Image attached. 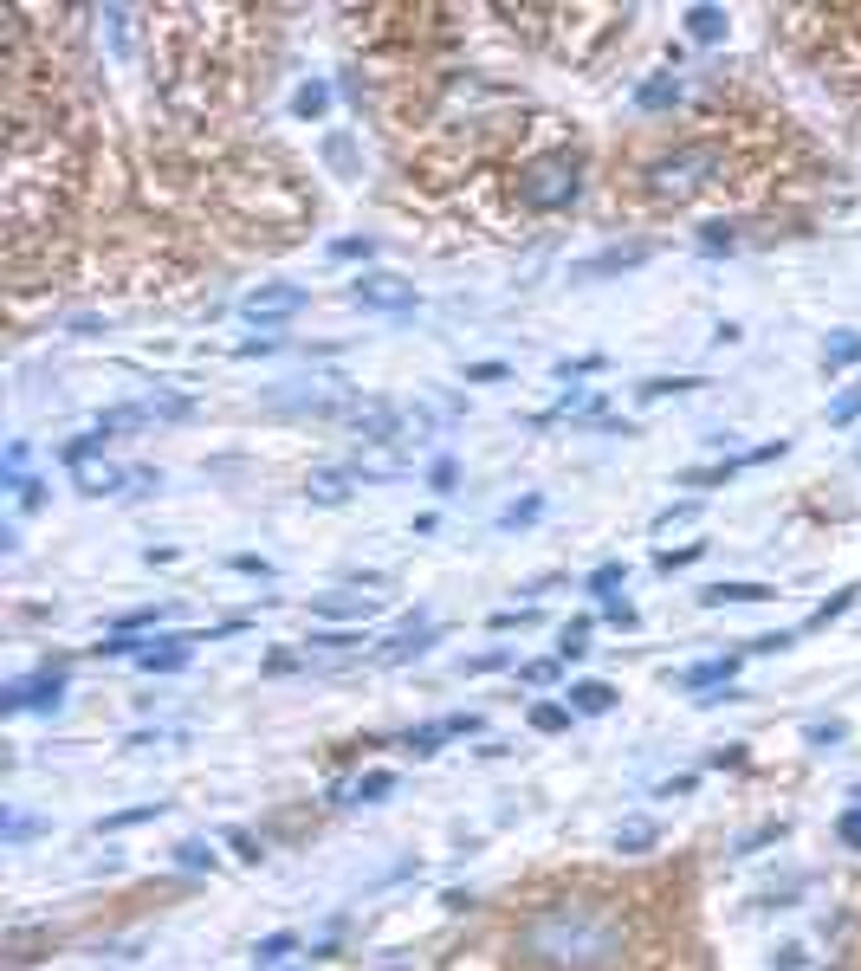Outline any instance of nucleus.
Masks as SVG:
<instances>
[{
	"label": "nucleus",
	"instance_id": "1",
	"mask_svg": "<svg viewBox=\"0 0 861 971\" xmlns=\"http://www.w3.org/2000/svg\"><path fill=\"white\" fill-rule=\"evenodd\" d=\"M628 952V926L615 907L564 900V907L531 913L512 933V959L531 971H615Z\"/></svg>",
	"mask_w": 861,
	"mask_h": 971
},
{
	"label": "nucleus",
	"instance_id": "2",
	"mask_svg": "<svg viewBox=\"0 0 861 971\" xmlns=\"http://www.w3.org/2000/svg\"><path fill=\"white\" fill-rule=\"evenodd\" d=\"M719 149L713 143H680V149H667V156H654L648 169H641V188H648L654 201H693L706 182L719 175Z\"/></svg>",
	"mask_w": 861,
	"mask_h": 971
},
{
	"label": "nucleus",
	"instance_id": "3",
	"mask_svg": "<svg viewBox=\"0 0 861 971\" xmlns=\"http://www.w3.org/2000/svg\"><path fill=\"white\" fill-rule=\"evenodd\" d=\"M518 195L531 201V208H577L583 195V156L577 149H544V156H531L525 169H518Z\"/></svg>",
	"mask_w": 861,
	"mask_h": 971
},
{
	"label": "nucleus",
	"instance_id": "4",
	"mask_svg": "<svg viewBox=\"0 0 861 971\" xmlns=\"http://www.w3.org/2000/svg\"><path fill=\"white\" fill-rule=\"evenodd\" d=\"M305 311V285H259V292H246L240 298V318L253 324V331H272V324H285V318H298Z\"/></svg>",
	"mask_w": 861,
	"mask_h": 971
},
{
	"label": "nucleus",
	"instance_id": "5",
	"mask_svg": "<svg viewBox=\"0 0 861 971\" xmlns=\"http://www.w3.org/2000/svg\"><path fill=\"white\" fill-rule=\"evenodd\" d=\"M59 700H65V667L52 661V667H39L33 680H13L7 693H0V713H59Z\"/></svg>",
	"mask_w": 861,
	"mask_h": 971
},
{
	"label": "nucleus",
	"instance_id": "6",
	"mask_svg": "<svg viewBox=\"0 0 861 971\" xmlns=\"http://www.w3.org/2000/svg\"><path fill=\"white\" fill-rule=\"evenodd\" d=\"M350 298H357L363 311H415V285L395 279V272H363Z\"/></svg>",
	"mask_w": 861,
	"mask_h": 971
},
{
	"label": "nucleus",
	"instance_id": "7",
	"mask_svg": "<svg viewBox=\"0 0 861 971\" xmlns=\"http://www.w3.org/2000/svg\"><path fill=\"white\" fill-rule=\"evenodd\" d=\"M382 609V590L369 583V590H331L311 603V615H324V622H369V615Z\"/></svg>",
	"mask_w": 861,
	"mask_h": 971
},
{
	"label": "nucleus",
	"instance_id": "8",
	"mask_svg": "<svg viewBox=\"0 0 861 971\" xmlns=\"http://www.w3.org/2000/svg\"><path fill=\"white\" fill-rule=\"evenodd\" d=\"M434 641H441V628H434V622H408L402 635H389L376 648V667H402V661H415V654H428Z\"/></svg>",
	"mask_w": 861,
	"mask_h": 971
},
{
	"label": "nucleus",
	"instance_id": "9",
	"mask_svg": "<svg viewBox=\"0 0 861 971\" xmlns=\"http://www.w3.org/2000/svg\"><path fill=\"white\" fill-rule=\"evenodd\" d=\"M136 667H143V674H182L188 667V635H149L143 648H136Z\"/></svg>",
	"mask_w": 861,
	"mask_h": 971
},
{
	"label": "nucleus",
	"instance_id": "10",
	"mask_svg": "<svg viewBox=\"0 0 861 971\" xmlns=\"http://www.w3.org/2000/svg\"><path fill=\"white\" fill-rule=\"evenodd\" d=\"M738 667H745V654H713V661H700V667H680L674 680H680L687 693H713V687H732Z\"/></svg>",
	"mask_w": 861,
	"mask_h": 971
},
{
	"label": "nucleus",
	"instance_id": "11",
	"mask_svg": "<svg viewBox=\"0 0 861 971\" xmlns=\"http://www.w3.org/2000/svg\"><path fill=\"white\" fill-rule=\"evenodd\" d=\"M72 486L85 492V499H111V492H123L130 480L117 473V460H78V467H72Z\"/></svg>",
	"mask_w": 861,
	"mask_h": 971
},
{
	"label": "nucleus",
	"instance_id": "12",
	"mask_svg": "<svg viewBox=\"0 0 861 971\" xmlns=\"http://www.w3.org/2000/svg\"><path fill=\"white\" fill-rule=\"evenodd\" d=\"M350 492H357V473H344V467H318L305 480V499L311 505H344Z\"/></svg>",
	"mask_w": 861,
	"mask_h": 971
},
{
	"label": "nucleus",
	"instance_id": "13",
	"mask_svg": "<svg viewBox=\"0 0 861 971\" xmlns=\"http://www.w3.org/2000/svg\"><path fill=\"white\" fill-rule=\"evenodd\" d=\"M395 790V777L389 771H376V777H350V784H337L331 790V810H357V803H376V797H389Z\"/></svg>",
	"mask_w": 861,
	"mask_h": 971
},
{
	"label": "nucleus",
	"instance_id": "14",
	"mask_svg": "<svg viewBox=\"0 0 861 971\" xmlns=\"http://www.w3.org/2000/svg\"><path fill=\"white\" fill-rule=\"evenodd\" d=\"M687 39L693 46H719V39H726V13L719 7H687Z\"/></svg>",
	"mask_w": 861,
	"mask_h": 971
},
{
	"label": "nucleus",
	"instance_id": "15",
	"mask_svg": "<svg viewBox=\"0 0 861 971\" xmlns=\"http://www.w3.org/2000/svg\"><path fill=\"white\" fill-rule=\"evenodd\" d=\"M641 259H648V246H622V253L583 259V266H577V279H609V272H628V266H641Z\"/></svg>",
	"mask_w": 861,
	"mask_h": 971
},
{
	"label": "nucleus",
	"instance_id": "16",
	"mask_svg": "<svg viewBox=\"0 0 861 971\" xmlns=\"http://www.w3.org/2000/svg\"><path fill=\"white\" fill-rule=\"evenodd\" d=\"M861 363V331H829V344H823V369L836 376V369H855Z\"/></svg>",
	"mask_w": 861,
	"mask_h": 971
},
{
	"label": "nucleus",
	"instance_id": "17",
	"mask_svg": "<svg viewBox=\"0 0 861 971\" xmlns=\"http://www.w3.org/2000/svg\"><path fill=\"white\" fill-rule=\"evenodd\" d=\"M726 603H771V583H713L706 609H726Z\"/></svg>",
	"mask_w": 861,
	"mask_h": 971
},
{
	"label": "nucleus",
	"instance_id": "18",
	"mask_svg": "<svg viewBox=\"0 0 861 971\" xmlns=\"http://www.w3.org/2000/svg\"><path fill=\"white\" fill-rule=\"evenodd\" d=\"M609 706H615L609 680H577V687H570V713H609Z\"/></svg>",
	"mask_w": 861,
	"mask_h": 971
},
{
	"label": "nucleus",
	"instance_id": "19",
	"mask_svg": "<svg viewBox=\"0 0 861 971\" xmlns=\"http://www.w3.org/2000/svg\"><path fill=\"white\" fill-rule=\"evenodd\" d=\"M175 868H188V874H208V868H221V855H214V842L188 836V842H175Z\"/></svg>",
	"mask_w": 861,
	"mask_h": 971
},
{
	"label": "nucleus",
	"instance_id": "20",
	"mask_svg": "<svg viewBox=\"0 0 861 971\" xmlns=\"http://www.w3.org/2000/svg\"><path fill=\"white\" fill-rule=\"evenodd\" d=\"M292 952H298V933H272V939H259V946H253V965L259 971H279Z\"/></svg>",
	"mask_w": 861,
	"mask_h": 971
},
{
	"label": "nucleus",
	"instance_id": "21",
	"mask_svg": "<svg viewBox=\"0 0 861 971\" xmlns=\"http://www.w3.org/2000/svg\"><path fill=\"white\" fill-rule=\"evenodd\" d=\"M635 104H641V111H667V104H680V78H648V85H641L635 91Z\"/></svg>",
	"mask_w": 861,
	"mask_h": 971
},
{
	"label": "nucleus",
	"instance_id": "22",
	"mask_svg": "<svg viewBox=\"0 0 861 971\" xmlns=\"http://www.w3.org/2000/svg\"><path fill=\"white\" fill-rule=\"evenodd\" d=\"M538 518H544V499H538V492H525L512 512H499V531H531Z\"/></svg>",
	"mask_w": 861,
	"mask_h": 971
},
{
	"label": "nucleus",
	"instance_id": "23",
	"mask_svg": "<svg viewBox=\"0 0 861 971\" xmlns=\"http://www.w3.org/2000/svg\"><path fill=\"white\" fill-rule=\"evenodd\" d=\"M149 816H162V803H130V810H111L98 823V836H111V829H136V823H149Z\"/></svg>",
	"mask_w": 861,
	"mask_h": 971
},
{
	"label": "nucleus",
	"instance_id": "24",
	"mask_svg": "<svg viewBox=\"0 0 861 971\" xmlns=\"http://www.w3.org/2000/svg\"><path fill=\"white\" fill-rule=\"evenodd\" d=\"M700 557H706V544H674V551H661V557H654V570H661V577H674V570L700 564Z\"/></svg>",
	"mask_w": 861,
	"mask_h": 971
},
{
	"label": "nucleus",
	"instance_id": "25",
	"mask_svg": "<svg viewBox=\"0 0 861 971\" xmlns=\"http://www.w3.org/2000/svg\"><path fill=\"white\" fill-rule=\"evenodd\" d=\"M531 726H538V732H564V726H570V706L538 700V706H531Z\"/></svg>",
	"mask_w": 861,
	"mask_h": 971
},
{
	"label": "nucleus",
	"instance_id": "26",
	"mask_svg": "<svg viewBox=\"0 0 861 971\" xmlns=\"http://www.w3.org/2000/svg\"><path fill=\"white\" fill-rule=\"evenodd\" d=\"M615 849H622V855L654 849V823H628V829H615Z\"/></svg>",
	"mask_w": 861,
	"mask_h": 971
},
{
	"label": "nucleus",
	"instance_id": "27",
	"mask_svg": "<svg viewBox=\"0 0 861 971\" xmlns=\"http://www.w3.org/2000/svg\"><path fill=\"white\" fill-rule=\"evenodd\" d=\"M331 259H363V266H369V259H376V240H369V234H344V240H331Z\"/></svg>",
	"mask_w": 861,
	"mask_h": 971
},
{
	"label": "nucleus",
	"instance_id": "28",
	"mask_svg": "<svg viewBox=\"0 0 861 971\" xmlns=\"http://www.w3.org/2000/svg\"><path fill=\"white\" fill-rule=\"evenodd\" d=\"M0 836H7V842H33V836H39V816H33V810H7Z\"/></svg>",
	"mask_w": 861,
	"mask_h": 971
},
{
	"label": "nucleus",
	"instance_id": "29",
	"mask_svg": "<svg viewBox=\"0 0 861 971\" xmlns=\"http://www.w3.org/2000/svg\"><path fill=\"white\" fill-rule=\"evenodd\" d=\"M162 615H169L162 603H156V609H130V615H117V635H130V641H136V635H143V628H156Z\"/></svg>",
	"mask_w": 861,
	"mask_h": 971
},
{
	"label": "nucleus",
	"instance_id": "30",
	"mask_svg": "<svg viewBox=\"0 0 861 971\" xmlns=\"http://www.w3.org/2000/svg\"><path fill=\"white\" fill-rule=\"evenodd\" d=\"M402 745H408V751H415V758H434V751H441V745H447V726H421V732H408V738H402Z\"/></svg>",
	"mask_w": 861,
	"mask_h": 971
},
{
	"label": "nucleus",
	"instance_id": "31",
	"mask_svg": "<svg viewBox=\"0 0 861 971\" xmlns=\"http://www.w3.org/2000/svg\"><path fill=\"white\" fill-rule=\"evenodd\" d=\"M829 421H836V428H849V421H861V382H849V389L836 395V408H829Z\"/></svg>",
	"mask_w": 861,
	"mask_h": 971
},
{
	"label": "nucleus",
	"instance_id": "32",
	"mask_svg": "<svg viewBox=\"0 0 861 971\" xmlns=\"http://www.w3.org/2000/svg\"><path fill=\"white\" fill-rule=\"evenodd\" d=\"M687 389H700V376H654V382H641V395H687Z\"/></svg>",
	"mask_w": 861,
	"mask_h": 971
},
{
	"label": "nucleus",
	"instance_id": "33",
	"mask_svg": "<svg viewBox=\"0 0 861 971\" xmlns=\"http://www.w3.org/2000/svg\"><path fill=\"white\" fill-rule=\"evenodd\" d=\"M26 460H33V447L13 441V447H7V467H0V480H7V486H26Z\"/></svg>",
	"mask_w": 861,
	"mask_h": 971
},
{
	"label": "nucleus",
	"instance_id": "34",
	"mask_svg": "<svg viewBox=\"0 0 861 971\" xmlns=\"http://www.w3.org/2000/svg\"><path fill=\"white\" fill-rule=\"evenodd\" d=\"M557 674H564V661H525V667H518V680H525V687H551Z\"/></svg>",
	"mask_w": 861,
	"mask_h": 971
},
{
	"label": "nucleus",
	"instance_id": "35",
	"mask_svg": "<svg viewBox=\"0 0 861 971\" xmlns=\"http://www.w3.org/2000/svg\"><path fill=\"white\" fill-rule=\"evenodd\" d=\"M324 104H331V91H324V85H305V91L292 98V111H298V117H324Z\"/></svg>",
	"mask_w": 861,
	"mask_h": 971
},
{
	"label": "nucleus",
	"instance_id": "36",
	"mask_svg": "<svg viewBox=\"0 0 861 971\" xmlns=\"http://www.w3.org/2000/svg\"><path fill=\"white\" fill-rule=\"evenodd\" d=\"M700 240H706V253H732L738 227H732V221H713V227H700Z\"/></svg>",
	"mask_w": 861,
	"mask_h": 971
},
{
	"label": "nucleus",
	"instance_id": "37",
	"mask_svg": "<svg viewBox=\"0 0 861 971\" xmlns=\"http://www.w3.org/2000/svg\"><path fill=\"white\" fill-rule=\"evenodd\" d=\"M836 836H842V849H855V855H861V803L836 816Z\"/></svg>",
	"mask_w": 861,
	"mask_h": 971
},
{
	"label": "nucleus",
	"instance_id": "38",
	"mask_svg": "<svg viewBox=\"0 0 861 971\" xmlns=\"http://www.w3.org/2000/svg\"><path fill=\"white\" fill-rule=\"evenodd\" d=\"M324 162H331L337 175H350L357 162H350V136H324Z\"/></svg>",
	"mask_w": 861,
	"mask_h": 971
},
{
	"label": "nucleus",
	"instance_id": "39",
	"mask_svg": "<svg viewBox=\"0 0 861 971\" xmlns=\"http://www.w3.org/2000/svg\"><path fill=\"white\" fill-rule=\"evenodd\" d=\"M803 959H810V952H803L797 939H784V946L771 952V971H803Z\"/></svg>",
	"mask_w": 861,
	"mask_h": 971
},
{
	"label": "nucleus",
	"instance_id": "40",
	"mask_svg": "<svg viewBox=\"0 0 861 971\" xmlns=\"http://www.w3.org/2000/svg\"><path fill=\"white\" fill-rule=\"evenodd\" d=\"M603 622H609V628H622V635H628V628H635V622H641V615H635V609H628V603H622V596H609V603H603Z\"/></svg>",
	"mask_w": 861,
	"mask_h": 971
},
{
	"label": "nucleus",
	"instance_id": "41",
	"mask_svg": "<svg viewBox=\"0 0 861 971\" xmlns=\"http://www.w3.org/2000/svg\"><path fill=\"white\" fill-rule=\"evenodd\" d=\"M557 648H564V661H577V654L590 648V622H570V628H564V641H557Z\"/></svg>",
	"mask_w": 861,
	"mask_h": 971
},
{
	"label": "nucleus",
	"instance_id": "42",
	"mask_svg": "<svg viewBox=\"0 0 861 971\" xmlns=\"http://www.w3.org/2000/svg\"><path fill=\"white\" fill-rule=\"evenodd\" d=\"M454 480H460V467H454V460L441 454V460L428 467V486H434V492H454Z\"/></svg>",
	"mask_w": 861,
	"mask_h": 971
},
{
	"label": "nucleus",
	"instance_id": "43",
	"mask_svg": "<svg viewBox=\"0 0 861 971\" xmlns=\"http://www.w3.org/2000/svg\"><path fill=\"white\" fill-rule=\"evenodd\" d=\"M622 577H628L622 564H603V570L590 577V590H596V596H615V590H622Z\"/></svg>",
	"mask_w": 861,
	"mask_h": 971
},
{
	"label": "nucleus",
	"instance_id": "44",
	"mask_svg": "<svg viewBox=\"0 0 861 971\" xmlns=\"http://www.w3.org/2000/svg\"><path fill=\"white\" fill-rule=\"evenodd\" d=\"M849 603H855V590H836V596H829V603H823V609H816V615H810V628H823V622H829V615H842V609H849Z\"/></svg>",
	"mask_w": 861,
	"mask_h": 971
},
{
	"label": "nucleus",
	"instance_id": "45",
	"mask_svg": "<svg viewBox=\"0 0 861 971\" xmlns=\"http://www.w3.org/2000/svg\"><path fill=\"white\" fill-rule=\"evenodd\" d=\"M13 499H20V512H39V505H46V486L26 480V486H13Z\"/></svg>",
	"mask_w": 861,
	"mask_h": 971
},
{
	"label": "nucleus",
	"instance_id": "46",
	"mask_svg": "<svg viewBox=\"0 0 861 971\" xmlns=\"http://www.w3.org/2000/svg\"><path fill=\"white\" fill-rule=\"evenodd\" d=\"M227 564H234L240 577H272V564H266V557H246V551H240V557H227Z\"/></svg>",
	"mask_w": 861,
	"mask_h": 971
},
{
	"label": "nucleus",
	"instance_id": "47",
	"mask_svg": "<svg viewBox=\"0 0 861 971\" xmlns=\"http://www.w3.org/2000/svg\"><path fill=\"white\" fill-rule=\"evenodd\" d=\"M227 842H234V849H240L246 861H259V855H266V842H259V836H246V829H234V836H227Z\"/></svg>",
	"mask_w": 861,
	"mask_h": 971
},
{
	"label": "nucleus",
	"instance_id": "48",
	"mask_svg": "<svg viewBox=\"0 0 861 971\" xmlns=\"http://www.w3.org/2000/svg\"><path fill=\"white\" fill-rule=\"evenodd\" d=\"M292 667H298L292 648H272V654H266V674H292Z\"/></svg>",
	"mask_w": 861,
	"mask_h": 971
},
{
	"label": "nucleus",
	"instance_id": "49",
	"mask_svg": "<svg viewBox=\"0 0 861 971\" xmlns=\"http://www.w3.org/2000/svg\"><path fill=\"white\" fill-rule=\"evenodd\" d=\"M499 667H512V654H480V661H467V674H499Z\"/></svg>",
	"mask_w": 861,
	"mask_h": 971
},
{
	"label": "nucleus",
	"instance_id": "50",
	"mask_svg": "<svg viewBox=\"0 0 861 971\" xmlns=\"http://www.w3.org/2000/svg\"><path fill=\"white\" fill-rule=\"evenodd\" d=\"M590 369H603V357H577V363H557V376H590Z\"/></svg>",
	"mask_w": 861,
	"mask_h": 971
},
{
	"label": "nucleus",
	"instance_id": "51",
	"mask_svg": "<svg viewBox=\"0 0 861 971\" xmlns=\"http://www.w3.org/2000/svg\"><path fill=\"white\" fill-rule=\"evenodd\" d=\"M836 738H842L836 719H829V726H810V745H836Z\"/></svg>",
	"mask_w": 861,
	"mask_h": 971
}]
</instances>
